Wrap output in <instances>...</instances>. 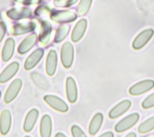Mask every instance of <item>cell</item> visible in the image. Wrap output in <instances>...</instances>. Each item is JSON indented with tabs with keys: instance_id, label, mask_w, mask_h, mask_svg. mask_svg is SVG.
<instances>
[{
	"instance_id": "1f68e13d",
	"label": "cell",
	"mask_w": 154,
	"mask_h": 137,
	"mask_svg": "<svg viewBox=\"0 0 154 137\" xmlns=\"http://www.w3.org/2000/svg\"><path fill=\"white\" fill-rule=\"evenodd\" d=\"M6 30V26L4 22H0V42L3 39Z\"/></svg>"
},
{
	"instance_id": "ac0fdd59",
	"label": "cell",
	"mask_w": 154,
	"mask_h": 137,
	"mask_svg": "<svg viewBox=\"0 0 154 137\" xmlns=\"http://www.w3.org/2000/svg\"><path fill=\"white\" fill-rule=\"evenodd\" d=\"M36 42V35L32 34L25 38L18 48V52L21 54L27 53L33 48Z\"/></svg>"
},
{
	"instance_id": "7402d4cb",
	"label": "cell",
	"mask_w": 154,
	"mask_h": 137,
	"mask_svg": "<svg viewBox=\"0 0 154 137\" xmlns=\"http://www.w3.org/2000/svg\"><path fill=\"white\" fill-rule=\"evenodd\" d=\"M15 42L12 39H8L3 47L2 51V58L3 61L8 62L11 59L14 51Z\"/></svg>"
},
{
	"instance_id": "484cf974",
	"label": "cell",
	"mask_w": 154,
	"mask_h": 137,
	"mask_svg": "<svg viewBox=\"0 0 154 137\" xmlns=\"http://www.w3.org/2000/svg\"><path fill=\"white\" fill-rule=\"evenodd\" d=\"M32 78L34 82H35V84L41 87V88H43L44 89L47 88V82L45 80V78L40 76V74H38L37 73H34L32 75Z\"/></svg>"
},
{
	"instance_id": "9a60e30c",
	"label": "cell",
	"mask_w": 154,
	"mask_h": 137,
	"mask_svg": "<svg viewBox=\"0 0 154 137\" xmlns=\"http://www.w3.org/2000/svg\"><path fill=\"white\" fill-rule=\"evenodd\" d=\"M66 93L68 100L70 103H74L77 99V87L76 82L72 77H68L66 82Z\"/></svg>"
},
{
	"instance_id": "74e56055",
	"label": "cell",
	"mask_w": 154,
	"mask_h": 137,
	"mask_svg": "<svg viewBox=\"0 0 154 137\" xmlns=\"http://www.w3.org/2000/svg\"><path fill=\"white\" fill-rule=\"evenodd\" d=\"M25 137H31V136H25Z\"/></svg>"
},
{
	"instance_id": "7c38bea8",
	"label": "cell",
	"mask_w": 154,
	"mask_h": 137,
	"mask_svg": "<svg viewBox=\"0 0 154 137\" xmlns=\"http://www.w3.org/2000/svg\"><path fill=\"white\" fill-rule=\"evenodd\" d=\"M44 54L43 49H37L32 53L27 58L24 64V67L26 70H30L33 69L37 64L39 63Z\"/></svg>"
},
{
	"instance_id": "f546056e",
	"label": "cell",
	"mask_w": 154,
	"mask_h": 137,
	"mask_svg": "<svg viewBox=\"0 0 154 137\" xmlns=\"http://www.w3.org/2000/svg\"><path fill=\"white\" fill-rule=\"evenodd\" d=\"M71 132L73 137H87L81 128L77 126H73Z\"/></svg>"
},
{
	"instance_id": "5bb4252c",
	"label": "cell",
	"mask_w": 154,
	"mask_h": 137,
	"mask_svg": "<svg viewBox=\"0 0 154 137\" xmlns=\"http://www.w3.org/2000/svg\"><path fill=\"white\" fill-rule=\"evenodd\" d=\"M8 16L13 20H19L25 18H29L32 16L31 11L26 8H14L7 12Z\"/></svg>"
},
{
	"instance_id": "8992f818",
	"label": "cell",
	"mask_w": 154,
	"mask_h": 137,
	"mask_svg": "<svg viewBox=\"0 0 154 137\" xmlns=\"http://www.w3.org/2000/svg\"><path fill=\"white\" fill-rule=\"evenodd\" d=\"M22 85V82L20 79L14 80L9 85L5 96V101L6 103L12 102L17 97Z\"/></svg>"
},
{
	"instance_id": "cb8c5ba5",
	"label": "cell",
	"mask_w": 154,
	"mask_h": 137,
	"mask_svg": "<svg viewBox=\"0 0 154 137\" xmlns=\"http://www.w3.org/2000/svg\"><path fill=\"white\" fill-rule=\"evenodd\" d=\"M69 31V26L68 25H63L60 27L57 30L55 36V42L58 43L62 42L67 36Z\"/></svg>"
},
{
	"instance_id": "52a82bcc",
	"label": "cell",
	"mask_w": 154,
	"mask_h": 137,
	"mask_svg": "<svg viewBox=\"0 0 154 137\" xmlns=\"http://www.w3.org/2000/svg\"><path fill=\"white\" fill-rule=\"evenodd\" d=\"M51 17L54 21L59 23L70 22L76 19V15L72 11H59L51 14Z\"/></svg>"
},
{
	"instance_id": "f1b7e54d",
	"label": "cell",
	"mask_w": 154,
	"mask_h": 137,
	"mask_svg": "<svg viewBox=\"0 0 154 137\" xmlns=\"http://www.w3.org/2000/svg\"><path fill=\"white\" fill-rule=\"evenodd\" d=\"M51 11V9L48 6L43 5L36 9V11H35V14H36L38 16L43 17L49 14Z\"/></svg>"
},
{
	"instance_id": "8fae6325",
	"label": "cell",
	"mask_w": 154,
	"mask_h": 137,
	"mask_svg": "<svg viewBox=\"0 0 154 137\" xmlns=\"http://www.w3.org/2000/svg\"><path fill=\"white\" fill-rule=\"evenodd\" d=\"M36 27V23L33 22L17 23L12 27L11 32L14 35H22L34 30Z\"/></svg>"
},
{
	"instance_id": "4fadbf2b",
	"label": "cell",
	"mask_w": 154,
	"mask_h": 137,
	"mask_svg": "<svg viewBox=\"0 0 154 137\" xmlns=\"http://www.w3.org/2000/svg\"><path fill=\"white\" fill-rule=\"evenodd\" d=\"M19 64L17 62L10 64L0 74V83H5L14 76L19 70Z\"/></svg>"
},
{
	"instance_id": "d4e9b609",
	"label": "cell",
	"mask_w": 154,
	"mask_h": 137,
	"mask_svg": "<svg viewBox=\"0 0 154 137\" xmlns=\"http://www.w3.org/2000/svg\"><path fill=\"white\" fill-rule=\"evenodd\" d=\"M93 0H81L78 6L77 12L80 16L86 14L91 7Z\"/></svg>"
},
{
	"instance_id": "836d02e7",
	"label": "cell",
	"mask_w": 154,
	"mask_h": 137,
	"mask_svg": "<svg viewBox=\"0 0 154 137\" xmlns=\"http://www.w3.org/2000/svg\"><path fill=\"white\" fill-rule=\"evenodd\" d=\"M126 137H137L136 136V134L135 133H133V132H131L129 134H128Z\"/></svg>"
},
{
	"instance_id": "d590c367",
	"label": "cell",
	"mask_w": 154,
	"mask_h": 137,
	"mask_svg": "<svg viewBox=\"0 0 154 137\" xmlns=\"http://www.w3.org/2000/svg\"><path fill=\"white\" fill-rule=\"evenodd\" d=\"M146 137H154V135L152 134V135H149V136H147Z\"/></svg>"
},
{
	"instance_id": "603a6c76",
	"label": "cell",
	"mask_w": 154,
	"mask_h": 137,
	"mask_svg": "<svg viewBox=\"0 0 154 137\" xmlns=\"http://www.w3.org/2000/svg\"><path fill=\"white\" fill-rule=\"evenodd\" d=\"M154 129V116L141 123L138 127V132L140 133H146Z\"/></svg>"
},
{
	"instance_id": "2e32d148",
	"label": "cell",
	"mask_w": 154,
	"mask_h": 137,
	"mask_svg": "<svg viewBox=\"0 0 154 137\" xmlns=\"http://www.w3.org/2000/svg\"><path fill=\"white\" fill-rule=\"evenodd\" d=\"M57 62V55L54 50H51L46 59V72L50 76H52L54 74Z\"/></svg>"
},
{
	"instance_id": "9c48e42d",
	"label": "cell",
	"mask_w": 154,
	"mask_h": 137,
	"mask_svg": "<svg viewBox=\"0 0 154 137\" xmlns=\"http://www.w3.org/2000/svg\"><path fill=\"white\" fill-rule=\"evenodd\" d=\"M12 116L8 109H4L0 116V132L3 135L8 133L11 127Z\"/></svg>"
},
{
	"instance_id": "d6a6232c",
	"label": "cell",
	"mask_w": 154,
	"mask_h": 137,
	"mask_svg": "<svg viewBox=\"0 0 154 137\" xmlns=\"http://www.w3.org/2000/svg\"><path fill=\"white\" fill-rule=\"evenodd\" d=\"M114 136V135L112 132H106L104 134L101 135L100 136H99V137H113Z\"/></svg>"
},
{
	"instance_id": "8d00e7d4",
	"label": "cell",
	"mask_w": 154,
	"mask_h": 137,
	"mask_svg": "<svg viewBox=\"0 0 154 137\" xmlns=\"http://www.w3.org/2000/svg\"><path fill=\"white\" fill-rule=\"evenodd\" d=\"M1 96H2V92L0 90V98H1Z\"/></svg>"
},
{
	"instance_id": "e575fe53",
	"label": "cell",
	"mask_w": 154,
	"mask_h": 137,
	"mask_svg": "<svg viewBox=\"0 0 154 137\" xmlns=\"http://www.w3.org/2000/svg\"><path fill=\"white\" fill-rule=\"evenodd\" d=\"M55 137H67V136L64 134H63L62 133H57Z\"/></svg>"
},
{
	"instance_id": "5b68a950",
	"label": "cell",
	"mask_w": 154,
	"mask_h": 137,
	"mask_svg": "<svg viewBox=\"0 0 154 137\" xmlns=\"http://www.w3.org/2000/svg\"><path fill=\"white\" fill-rule=\"evenodd\" d=\"M46 103L54 109L61 113H66L69 110L68 105L60 98L54 95H46L44 96Z\"/></svg>"
},
{
	"instance_id": "6da1fadb",
	"label": "cell",
	"mask_w": 154,
	"mask_h": 137,
	"mask_svg": "<svg viewBox=\"0 0 154 137\" xmlns=\"http://www.w3.org/2000/svg\"><path fill=\"white\" fill-rule=\"evenodd\" d=\"M74 57V49L70 42H66L61 49V61L64 67L69 68L72 66Z\"/></svg>"
},
{
	"instance_id": "4316f807",
	"label": "cell",
	"mask_w": 154,
	"mask_h": 137,
	"mask_svg": "<svg viewBox=\"0 0 154 137\" xmlns=\"http://www.w3.org/2000/svg\"><path fill=\"white\" fill-rule=\"evenodd\" d=\"M142 106L144 109H149L154 107V93L147 96L142 103Z\"/></svg>"
},
{
	"instance_id": "277c9868",
	"label": "cell",
	"mask_w": 154,
	"mask_h": 137,
	"mask_svg": "<svg viewBox=\"0 0 154 137\" xmlns=\"http://www.w3.org/2000/svg\"><path fill=\"white\" fill-rule=\"evenodd\" d=\"M154 87V81L152 80H145L133 85L129 90L130 95L137 96L142 95Z\"/></svg>"
},
{
	"instance_id": "e0dca14e",
	"label": "cell",
	"mask_w": 154,
	"mask_h": 137,
	"mask_svg": "<svg viewBox=\"0 0 154 137\" xmlns=\"http://www.w3.org/2000/svg\"><path fill=\"white\" fill-rule=\"evenodd\" d=\"M87 27L86 19H82L75 26L72 34V40L73 42H79L83 36Z\"/></svg>"
},
{
	"instance_id": "30bf717a",
	"label": "cell",
	"mask_w": 154,
	"mask_h": 137,
	"mask_svg": "<svg viewBox=\"0 0 154 137\" xmlns=\"http://www.w3.org/2000/svg\"><path fill=\"white\" fill-rule=\"evenodd\" d=\"M38 115L39 112L36 109H33L29 112L25 117L23 123V130L25 132H30L32 130L38 119Z\"/></svg>"
},
{
	"instance_id": "d6986e66",
	"label": "cell",
	"mask_w": 154,
	"mask_h": 137,
	"mask_svg": "<svg viewBox=\"0 0 154 137\" xmlns=\"http://www.w3.org/2000/svg\"><path fill=\"white\" fill-rule=\"evenodd\" d=\"M52 133V120L49 115L43 116L40 123V135L42 137H51Z\"/></svg>"
},
{
	"instance_id": "4dcf8cb0",
	"label": "cell",
	"mask_w": 154,
	"mask_h": 137,
	"mask_svg": "<svg viewBox=\"0 0 154 137\" xmlns=\"http://www.w3.org/2000/svg\"><path fill=\"white\" fill-rule=\"evenodd\" d=\"M18 3L23 4V5H33V4H38L40 3L42 0H16Z\"/></svg>"
},
{
	"instance_id": "83f0119b",
	"label": "cell",
	"mask_w": 154,
	"mask_h": 137,
	"mask_svg": "<svg viewBox=\"0 0 154 137\" xmlns=\"http://www.w3.org/2000/svg\"><path fill=\"white\" fill-rule=\"evenodd\" d=\"M78 0H55L54 4L58 7H69L76 3Z\"/></svg>"
},
{
	"instance_id": "7a4b0ae2",
	"label": "cell",
	"mask_w": 154,
	"mask_h": 137,
	"mask_svg": "<svg viewBox=\"0 0 154 137\" xmlns=\"http://www.w3.org/2000/svg\"><path fill=\"white\" fill-rule=\"evenodd\" d=\"M153 35L154 30L152 29H148L141 32L134 40L132 44L133 48L136 50L142 49L150 40Z\"/></svg>"
},
{
	"instance_id": "3957f363",
	"label": "cell",
	"mask_w": 154,
	"mask_h": 137,
	"mask_svg": "<svg viewBox=\"0 0 154 137\" xmlns=\"http://www.w3.org/2000/svg\"><path fill=\"white\" fill-rule=\"evenodd\" d=\"M139 119V114L137 113H133L126 117L121 121H120L116 126L115 129V131L119 133L123 132L131 128L137 122Z\"/></svg>"
},
{
	"instance_id": "ffe728a7",
	"label": "cell",
	"mask_w": 154,
	"mask_h": 137,
	"mask_svg": "<svg viewBox=\"0 0 154 137\" xmlns=\"http://www.w3.org/2000/svg\"><path fill=\"white\" fill-rule=\"evenodd\" d=\"M51 32H52V26L50 23L46 20L43 21L39 36L40 41L42 44L46 45L48 43L50 40Z\"/></svg>"
},
{
	"instance_id": "ba28073f",
	"label": "cell",
	"mask_w": 154,
	"mask_h": 137,
	"mask_svg": "<svg viewBox=\"0 0 154 137\" xmlns=\"http://www.w3.org/2000/svg\"><path fill=\"white\" fill-rule=\"evenodd\" d=\"M131 106V102L128 99H126V100L120 102L117 105L113 107L109 112V117L113 119L121 116L130 108Z\"/></svg>"
},
{
	"instance_id": "44dd1931",
	"label": "cell",
	"mask_w": 154,
	"mask_h": 137,
	"mask_svg": "<svg viewBox=\"0 0 154 137\" xmlns=\"http://www.w3.org/2000/svg\"><path fill=\"white\" fill-rule=\"evenodd\" d=\"M104 116L102 113H98L93 117L89 126V132L91 135H96L100 129L103 122Z\"/></svg>"
}]
</instances>
